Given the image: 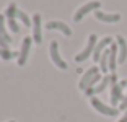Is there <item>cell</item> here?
Here are the masks:
<instances>
[{"label":"cell","mask_w":127,"mask_h":122,"mask_svg":"<svg viewBox=\"0 0 127 122\" xmlns=\"http://www.w3.org/2000/svg\"><path fill=\"white\" fill-rule=\"evenodd\" d=\"M96 44H98V37H96V34H90L86 47L83 49V51L80 52V54H78L77 57H75V60H77V62H83V60H86L90 56H93V52H95V47H96Z\"/></svg>","instance_id":"obj_1"},{"label":"cell","mask_w":127,"mask_h":122,"mask_svg":"<svg viewBox=\"0 0 127 122\" xmlns=\"http://www.w3.org/2000/svg\"><path fill=\"white\" fill-rule=\"evenodd\" d=\"M91 106H93L98 112H101V114H104V116L114 117V116L119 114V109H116V107H112V106H106V104L101 103L98 98H91Z\"/></svg>","instance_id":"obj_2"},{"label":"cell","mask_w":127,"mask_h":122,"mask_svg":"<svg viewBox=\"0 0 127 122\" xmlns=\"http://www.w3.org/2000/svg\"><path fill=\"white\" fill-rule=\"evenodd\" d=\"M99 7H101V3L98 2V0H95V2H88V3H85L82 8H78V10H77V13H75L73 20H75L77 23L82 21V18H83L85 15H88V13H90V11H93V10L96 11Z\"/></svg>","instance_id":"obj_3"},{"label":"cell","mask_w":127,"mask_h":122,"mask_svg":"<svg viewBox=\"0 0 127 122\" xmlns=\"http://www.w3.org/2000/svg\"><path fill=\"white\" fill-rule=\"evenodd\" d=\"M49 52H51V59H52V62L56 63L59 68L65 70V68H67V63L62 60V57H60V54H59V44H57V41H52V42H51Z\"/></svg>","instance_id":"obj_4"},{"label":"cell","mask_w":127,"mask_h":122,"mask_svg":"<svg viewBox=\"0 0 127 122\" xmlns=\"http://www.w3.org/2000/svg\"><path fill=\"white\" fill-rule=\"evenodd\" d=\"M31 42H33V39H31L30 36L23 39L21 51H20V54H18V65H20V67H23L25 63H26V60H28V54H30V49H31Z\"/></svg>","instance_id":"obj_5"},{"label":"cell","mask_w":127,"mask_h":122,"mask_svg":"<svg viewBox=\"0 0 127 122\" xmlns=\"http://www.w3.org/2000/svg\"><path fill=\"white\" fill-rule=\"evenodd\" d=\"M111 44H112V37L111 36L103 37V39L98 42L96 47H95V52H93V60H95V62H99L101 54H103V52L106 51V47H108V46H111Z\"/></svg>","instance_id":"obj_6"},{"label":"cell","mask_w":127,"mask_h":122,"mask_svg":"<svg viewBox=\"0 0 127 122\" xmlns=\"http://www.w3.org/2000/svg\"><path fill=\"white\" fill-rule=\"evenodd\" d=\"M33 41L36 44L42 42V33H41V15H33Z\"/></svg>","instance_id":"obj_7"},{"label":"cell","mask_w":127,"mask_h":122,"mask_svg":"<svg viewBox=\"0 0 127 122\" xmlns=\"http://www.w3.org/2000/svg\"><path fill=\"white\" fill-rule=\"evenodd\" d=\"M108 85H111V75H106V77H103V80L98 83L95 88H88L86 90V96H93V94H98V93H103L106 88H108Z\"/></svg>","instance_id":"obj_8"},{"label":"cell","mask_w":127,"mask_h":122,"mask_svg":"<svg viewBox=\"0 0 127 122\" xmlns=\"http://www.w3.org/2000/svg\"><path fill=\"white\" fill-rule=\"evenodd\" d=\"M96 73H99V68H98V67H91V68H88V70L83 73L82 80H80L78 88H80V90H86V88H88V83L91 81V78H93Z\"/></svg>","instance_id":"obj_9"},{"label":"cell","mask_w":127,"mask_h":122,"mask_svg":"<svg viewBox=\"0 0 127 122\" xmlns=\"http://www.w3.org/2000/svg\"><path fill=\"white\" fill-rule=\"evenodd\" d=\"M124 99L122 96V86L119 85V83H116V85H111V104L112 107H116L117 104H121V101Z\"/></svg>","instance_id":"obj_10"},{"label":"cell","mask_w":127,"mask_h":122,"mask_svg":"<svg viewBox=\"0 0 127 122\" xmlns=\"http://www.w3.org/2000/svg\"><path fill=\"white\" fill-rule=\"evenodd\" d=\"M95 16H96V20L104 21V23H116V21H119V20H121L119 13H112V15H109V13H103L101 10L95 11Z\"/></svg>","instance_id":"obj_11"},{"label":"cell","mask_w":127,"mask_h":122,"mask_svg":"<svg viewBox=\"0 0 127 122\" xmlns=\"http://www.w3.org/2000/svg\"><path fill=\"white\" fill-rule=\"evenodd\" d=\"M46 30H59V31H62L65 36H72V30L62 21H49L47 25H46Z\"/></svg>","instance_id":"obj_12"},{"label":"cell","mask_w":127,"mask_h":122,"mask_svg":"<svg viewBox=\"0 0 127 122\" xmlns=\"http://www.w3.org/2000/svg\"><path fill=\"white\" fill-rule=\"evenodd\" d=\"M116 41H117V47H119V59H117V62L124 63L127 59V42L122 36H117Z\"/></svg>","instance_id":"obj_13"},{"label":"cell","mask_w":127,"mask_h":122,"mask_svg":"<svg viewBox=\"0 0 127 122\" xmlns=\"http://www.w3.org/2000/svg\"><path fill=\"white\" fill-rule=\"evenodd\" d=\"M109 49H106L103 54H101V59H99V68L103 73H106V72L109 70Z\"/></svg>","instance_id":"obj_14"},{"label":"cell","mask_w":127,"mask_h":122,"mask_svg":"<svg viewBox=\"0 0 127 122\" xmlns=\"http://www.w3.org/2000/svg\"><path fill=\"white\" fill-rule=\"evenodd\" d=\"M3 18H5V16L2 15V13H0V36H2V37H5V41H7L8 44H10V42H11V36L7 33V28H5Z\"/></svg>","instance_id":"obj_15"},{"label":"cell","mask_w":127,"mask_h":122,"mask_svg":"<svg viewBox=\"0 0 127 122\" xmlns=\"http://www.w3.org/2000/svg\"><path fill=\"white\" fill-rule=\"evenodd\" d=\"M16 15H18V7H16V3H10L8 8L5 10V16H7L8 20H15Z\"/></svg>","instance_id":"obj_16"},{"label":"cell","mask_w":127,"mask_h":122,"mask_svg":"<svg viewBox=\"0 0 127 122\" xmlns=\"http://www.w3.org/2000/svg\"><path fill=\"white\" fill-rule=\"evenodd\" d=\"M16 16H18V18H20V21H21L25 26H28V28H30V26L33 25V20H30V16H28L26 13H25V11L18 10V15H16Z\"/></svg>","instance_id":"obj_17"},{"label":"cell","mask_w":127,"mask_h":122,"mask_svg":"<svg viewBox=\"0 0 127 122\" xmlns=\"http://www.w3.org/2000/svg\"><path fill=\"white\" fill-rule=\"evenodd\" d=\"M15 56H16V54H15V52H11L10 49H2V47H0V57H2L3 60H10V59H13Z\"/></svg>","instance_id":"obj_18"},{"label":"cell","mask_w":127,"mask_h":122,"mask_svg":"<svg viewBox=\"0 0 127 122\" xmlns=\"http://www.w3.org/2000/svg\"><path fill=\"white\" fill-rule=\"evenodd\" d=\"M8 28H10L13 33H20V26H18V23H16V20H8Z\"/></svg>","instance_id":"obj_19"},{"label":"cell","mask_w":127,"mask_h":122,"mask_svg":"<svg viewBox=\"0 0 127 122\" xmlns=\"http://www.w3.org/2000/svg\"><path fill=\"white\" fill-rule=\"evenodd\" d=\"M101 80H103V78H101V75L96 73L93 78H91V81L88 83V88H95V86H96V83H98V81H101ZM88 88H86V90H88ZM86 90H85V91H86Z\"/></svg>","instance_id":"obj_20"},{"label":"cell","mask_w":127,"mask_h":122,"mask_svg":"<svg viewBox=\"0 0 127 122\" xmlns=\"http://www.w3.org/2000/svg\"><path fill=\"white\" fill-rule=\"evenodd\" d=\"M119 109H122V111H127V94L124 96V99L121 101V104H119Z\"/></svg>","instance_id":"obj_21"},{"label":"cell","mask_w":127,"mask_h":122,"mask_svg":"<svg viewBox=\"0 0 127 122\" xmlns=\"http://www.w3.org/2000/svg\"><path fill=\"white\" fill-rule=\"evenodd\" d=\"M8 46H10V44H8L7 41H5V37L0 36V47H2V49H8Z\"/></svg>","instance_id":"obj_22"},{"label":"cell","mask_w":127,"mask_h":122,"mask_svg":"<svg viewBox=\"0 0 127 122\" xmlns=\"http://www.w3.org/2000/svg\"><path fill=\"white\" fill-rule=\"evenodd\" d=\"M116 83H117V75L111 73V85H116Z\"/></svg>","instance_id":"obj_23"},{"label":"cell","mask_w":127,"mask_h":122,"mask_svg":"<svg viewBox=\"0 0 127 122\" xmlns=\"http://www.w3.org/2000/svg\"><path fill=\"white\" fill-rule=\"evenodd\" d=\"M119 85L122 86V90H124V88H126V86H127V80H122V81H121V83H119Z\"/></svg>","instance_id":"obj_24"},{"label":"cell","mask_w":127,"mask_h":122,"mask_svg":"<svg viewBox=\"0 0 127 122\" xmlns=\"http://www.w3.org/2000/svg\"><path fill=\"white\" fill-rule=\"evenodd\" d=\"M119 122H127V116H124V117H122V119H121V121H119Z\"/></svg>","instance_id":"obj_25"},{"label":"cell","mask_w":127,"mask_h":122,"mask_svg":"<svg viewBox=\"0 0 127 122\" xmlns=\"http://www.w3.org/2000/svg\"><path fill=\"white\" fill-rule=\"evenodd\" d=\"M8 122H15V121H8Z\"/></svg>","instance_id":"obj_26"},{"label":"cell","mask_w":127,"mask_h":122,"mask_svg":"<svg viewBox=\"0 0 127 122\" xmlns=\"http://www.w3.org/2000/svg\"><path fill=\"white\" fill-rule=\"evenodd\" d=\"M126 116H127V111H126Z\"/></svg>","instance_id":"obj_27"}]
</instances>
